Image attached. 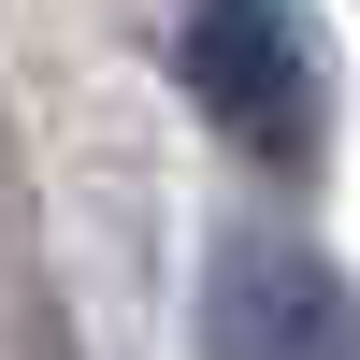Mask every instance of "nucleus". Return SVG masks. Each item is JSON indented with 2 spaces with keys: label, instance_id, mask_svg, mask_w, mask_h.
<instances>
[{
  "label": "nucleus",
  "instance_id": "obj_1",
  "mask_svg": "<svg viewBox=\"0 0 360 360\" xmlns=\"http://www.w3.org/2000/svg\"><path fill=\"white\" fill-rule=\"evenodd\" d=\"M173 72H188V101L217 115L245 159H274V173H303V159H317L332 72H317V29L288 15V0H188Z\"/></svg>",
  "mask_w": 360,
  "mask_h": 360
},
{
  "label": "nucleus",
  "instance_id": "obj_2",
  "mask_svg": "<svg viewBox=\"0 0 360 360\" xmlns=\"http://www.w3.org/2000/svg\"><path fill=\"white\" fill-rule=\"evenodd\" d=\"M202 360H360V288L303 231H231L202 274Z\"/></svg>",
  "mask_w": 360,
  "mask_h": 360
}]
</instances>
